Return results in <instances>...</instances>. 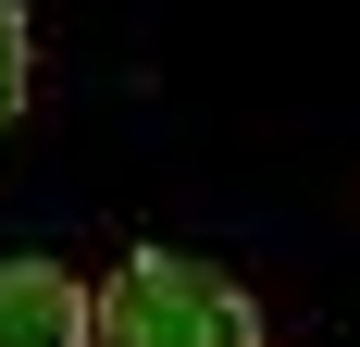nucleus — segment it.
<instances>
[{
  "label": "nucleus",
  "instance_id": "obj_1",
  "mask_svg": "<svg viewBox=\"0 0 360 347\" xmlns=\"http://www.w3.org/2000/svg\"><path fill=\"white\" fill-rule=\"evenodd\" d=\"M87 347H261V310L236 273L186 248H124L87 285Z\"/></svg>",
  "mask_w": 360,
  "mask_h": 347
},
{
  "label": "nucleus",
  "instance_id": "obj_2",
  "mask_svg": "<svg viewBox=\"0 0 360 347\" xmlns=\"http://www.w3.org/2000/svg\"><path fill=\"white\" fill-rule=\"evenodd\" d=\"M0 347H87V285L63 261H0Z\"/></svg>",
  "mask_w": 360,
  "mask_h": 347
},
{
  "label": "nucleus",
  "instance_id": "obj_3",
  "mask_svg": "<svg viewBox=\"0 0 360 347\" xmlns=\"http://www.w3.org/2000/svg\"><path fill=\"white\" fill-rule=\"evenodd\" d=\"M25 74H37V37H25V0H0V124L25 112Z\"/></svg>",
  "mask_w": 360,
  "mask_h": 347
}]
</instances>
